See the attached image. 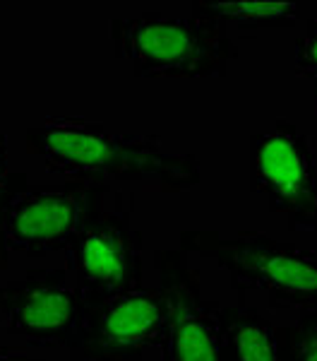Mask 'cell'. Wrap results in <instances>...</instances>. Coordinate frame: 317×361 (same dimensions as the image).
Masks as SVG:
<instances>
[{"mask_svg": "<svg viewBox=\"0 0 317 361\" xmlns=\"http://www.w3.org/2000/svg\"><path fill=\"white\" fill-rule=\"evenodd\" d=\"M70 270H27L25 277L0 284V318L8 335L34 347L70 345L79 323V296L67 282Z\"/></svg>", "mask_w": 317, "mask_h": 361, "instance_id": "obj_7", "label": "cell"}, {"mask_svg": "<svg viewBox=\"0 0 317 361\" xmlns=\"http://www.w3.org/2000/svg\"><path fill=\"white\" fill-rule=\"evenodd\" d=\"M296 54V73L301 78H317V20H308L305 32L293 44Z\"/></svg>", "mask_w": 317, "mask_h": 361, "instance_id": "obj_14", "label": "cell"}, {"mask_svg": "<svg viewBox=\"0 0 317 361\" xmlns=\"http://www.w3.org/2000/svg\"><path fill=\"white\" fill-rule=\"evenodd\" d=\"M281 361H317V308H305L293 325H276Z\"/></svg>", "mask_w": 317, "mask_h": 361, "instance_id": "obj_12", "label": "cell"}, {"mask_svg": "<svg viewBox=\"0 0 317 361\" xmlns=\"http://www.w3.org/2000/svg\"><path fill=\"white\" fill-rule=\"evenodd\" d=\"M27 152L44 169L65 180L142 183L161 193H186L200 183V161L190 152H166L159 135L118 133L99 121L77 116H48L27 128Z\"/></svg>", "mask_w": 317, "mask_h": 361, "instance_id": "obj_1", "label": "cell"}, {"mask_svg": "<svg viewBox=\"0 0 317 361\" xmlns=\"http://www.w3.org/2000/svg\"><path fill=\"white\" fill-rule=\"evenodd\" d=\"M186 253L214 260L228 272L235 294L264 292L272 308H317V255L293 243L276 241L264 231H235L221 236L216 231H183Z\"/></svg>", "mask_w": 317, "mask_h": 361, "instance_id": "obj_4", "label": "cell"}, {"mask_svg": "<svg viewBox=\"0 0 317 361\" xmlns=\"http://www.w3.org/2000/svg\"><path fill=\"white\" fill-rule=\"evenodd\" d=\"M250 190L267 197L291 231H317L315 140L288 118L250 135Z\"/></svg>", "mask_w": 317, "mask_h": 361, "instance_id": "obj_6", "label": "cell"}, {"mask_svg": "<svg viewBox=\"0 0 317 361\" xmlns=\"http://www.w3.org/2000/svg\"><path fill=\"white\" fill-rule=\"evenodd\" d=\"M159 287L132 289L101 304L77 323L70 361H144L159 345L178 306V248L154 250Z\"/></svg>", "mask_w": 317, "mask_h": 361, "instance_id": "obj_5", "label": "cell"}, {"mask_svg": "<svg viewBox=\"0 0 317 361\" xmlns=\"http://www.w3.org/2000/svg\"><path fill=\"white\" fill-rule=\"evenodd\" d=\"M29 183L25 173H13L8 166V135L0 130V270L8 267V243H5L3 234V219H5V209L8 202L13 200V195L20 188H25Z\"/></svg>", "mask_w": 317, "mask_h": 361, "instance_id": "obj_13", "label": "cell"}, {"mask_svg": "<svg viewBox=\"0 0 317 361\" xmlns=\"http://www.w3.org/2000/svg\"><path fill=\"white\" fill-rule=\"evenodd\" d=\"M193 15L214 20L224 27L264 29L293 27L301 20V3H274V0H238V3H209L195 0Z\"/></svg>", "mask_w": 317, "mask_h": 361, "instance_id": "obj_11", "label": "cell"}, {"mask_svg": "<svg viewBox=\"0 0 317 361\" xmlns=\"http://www.w3.org/2000/svg\"><path fill=\"white\" fill-rule=\"evenodd\" d=\"M313 92H315V102H317V78H313Z\"/></svg>", "mask_w": 317, "mask_h": 361, "instance_id": "obj_16", "label": "cell"}, {"mask_svg": "<svg viewBox=\"0 0 317 361\" xmlns=\"http://www.w3.org/2000/svg\"><path fill=\"white\" fill-rule=\"evenodd\" d=\"M89 183L63 180L60 185H25L8 202L3 234L8 250L27 258H46L65 250L79 226Z\"/></svg>", "mask_w": 317, "mask_h": 361, "instance_id": "obj_8", "label": "cell"}, {"mask_svg": "<svg viewBox=\"0 0 317 361\" xmlns=\"http://www.w3.org/2000/svg\"><path fill=\"white\" fill-rule=\"evenodd\" d=\"M115 58L135 78H224L238 46L228 29L207 17L142 13L111 20Z\"/></svg>", "mask_w": 317, "mask_h": 361, "instance_id": "obj_3", "label": "cell"}, {"mask_svg": "<svg viewBox=\"0 0 317 361\" xmlns=\"http://www.w3.org/2000/svg\"><path fill=\"white\" fill-rule=\"evenodd\" d=\"M245 296L238 294L235 304L219 308L226 361H281L276 325L247 304Z\"/></svg>", "mask_w": 317, "mask_h": 361, "instance_id": "obj_10", "label": "cell"}, {"mask_svg": "<svg viewBox=\"0 0 317 361\" xmlns=\"http://www.w3.org/2000/svg\"><path fill=\"white\" fill-rule=\"evenodd\" d=\"M219 301L202 299L200 272L178 248V306L159 340L161 361H226Z\"/></svg>", "mask_w": 317, "mask_h": 361, "instance_id": "obj_9", "label": "cell"}, {"mask_svg": "<svg viewBox=\"0 0 317 361\" xmlns=\"http://www.w3.org/2000/svg\"><path fill=\"white\" fill-rule=\"evenodd\" d=\"M0 361H46L41 357H27L22 349H15V347H0Z\"/></svg>", "mask_w": 317, "mask_h": 361, "instance_id": "obj_15", "label": "cell"}, {"mask_svg": "<svg viewBox=\"0 0 317 361\" xmlns=\"http://www.w3.org/2000/svg\"><path fill=\"white\" fill-rule=\"evenodd\" d=\"M135 195L108 183H89L79 226L65 246L75 277L79 320L108 299L142 289V234L132 226Z\"/></svg>", "mask_w": 317, "mask_h": 361, "instance_id": "obj_2", "label": "cell"}]
</instances>
